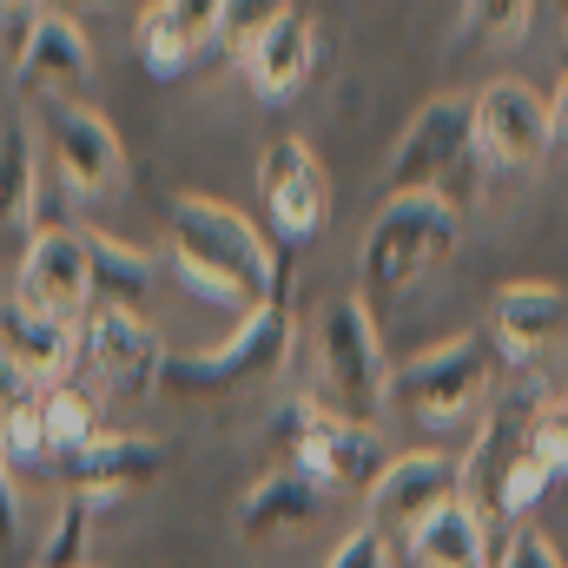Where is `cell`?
Returning a JSON list of instances; mask_svg holds the SVG:
<instances>
[{
  "instance_id": "9a60e30c",
  "label": "cell",
  "mask_w": 568,
  "mask_h": 568,
  "mask_svg": "<svg viewBox=\"0 0 568 568\" xmlns=\"http://www.w3.org/2000/svg\"><path fill=\"white\" fill-rule=\"evenodd\" d=\"M40 120H47L53 172H60L73 192L100 199V192H113V185L126 179V145H120V133H113L106 113H93V106H80V100H53Z\"/></svg>"
},
{
  "instance_id": "3957f363",
  "label": "cell",
  "mask_w": 568,
  "mask_h": 568,
  "mask_svg": "<svg viewBox=\"0 0 568 568\" xmlns=\"http://www.w3.org/2000/svg\"><path fill=\"white\" fill-rule=\"evenodd\" d=\"M291 344H297V317L291 304H258L252 317L232 324V337L205 344V351H165L159 364V390L172 397H239V390H265L278 384L284 364H291Z\"/></svg>"
},
{
  "instance_id": "7a4b0ae2",
  "label": "cell",
  "mask_w": 568,
  "mask_h": 568,
  "mask_svg": "<svg viewBox=\"0 0 568 568\" xmlns=\"http://www.w3.org/2000/svg\"><path fill=\"white\" fill-rule=\"evenodd\" d=\"M172 225V272L192 297L252 317L258 304H278V245L232 205L219 199H172L165 205Z\"/></svg>"
},
{
  "instance_id": "5b68a950",
  "label": "cell",
  "mask_w": 568,
  "mask_h": 568,
  "mask_svg": "<svg viewBox=\"0 0 568 568\" xmlns=\"http://www.w3.org/2000/svg\"><path fill=\"white\" fill-rule=\"evenodd\" d=\"M463 212L443 199H384L364 225V252H357V297H404L410 284H424L449 252H456Z\"/></svg>"
},
{
  "instance_id": "8fae6325",
  "label": "cell",
  "mask_w": 568,
  "mask_h": 568,
  "mask_svg": "<svg viewBox=\"0 0 568 568\" xmlns=\"http://www.w3.org/2000/svg\"><path fill=\"white\" fill-rule=\"evenodd\" d=\"M258 199H265V225L291 252H304L324 225H331V179L317 165V152L304 140H272L258 159Z\"/></svg>"
},
{
  "instance_id": "52a82bcc",
  "label": "cell",
  "mask_w": 568,
  "mask_h": 568,
  "mask_svg": "<svg viewBox=\"0 0 568 568\" xmlns=\"http://www.w3.org/2000/svg\"><path fill=\"white\" fill-rule=\"evenodd\" d=\"M489 384H496V351L483 331H463L390 371V404L410 410L424 429H449L489 404Z\"/></svg>"
},
{
  "instance_id": "cb8c5ba5",
  "label": "cell",
  "mask_w": 568,
  "mask_h": 568,
  "mask_svg": "<svg viewBox=\"0 0 568 568\" xmlns=\"http://www.w3.org/2000/svg\"><path fill=\"white\" fill-rule=\"evenodd\" d=\"M33 410H40V436H47V476H53L60 456L87 449V443L100 436V410H93V397L73 390V384H40V390H33Z\"/></svg>"
},
{
  "instance_id": "d4e9b609",
  "label": "cell",
  "mask_w": 568,
  "mask_h": 568,
  "mask_svg": "<svg viewBox=\"0 0 568 568\" xmlns=\"http://www.w3.org/2000/svg\"><path fill=\"white\" fill-rule=\"evenodd\" d=\"M40 152H33V126H7L0 133V232H20L40 212Z\"/></svg>"
},
{
  "instance_id": "5bb4252c",
  "label": "cell",
  "mask_w": 568,
  "mask_h": 568,
  "mask_svg": "<svg viewBox=\"0 0 568 568\" xmlns=\"http://www.w3.org/2000/svg\"><path fill=\"white\" fill-rule=\"evenodd\" d=\"M159 469H165L159 436H140V429H100L87 449H73V456L53 463V483H60L67 496H93V503L106 509V503L145 489V483H159Z\"/></svg>"
},
{
  "instance_id": "836d02e7",
  "label": "cell",
  "mask_w": 568,
  "mask_h": 568,
  "mask_svg": "<svg viewBox=\"0 0 568 568\" xmlns=\"http://www.w3.org/2000/svg\"><path fill=\"white\" fill-rule=\"evenodd\" d=\"M562 424H568V390H562Z\"/></svg>"
},
{
  "instance_id": "f546056e",
  "label": "cell",
  "mask_w": 568,
  "mask_h": 568,
  "mask_svg": "<svg viewBox=\"0 0 568 568\" xmlns=\"http://www.w3.org/2000/svg\"><path fill=\"white\" fill-rule=\"evenodd\" d=\"M324 568H390V542H384L371 523H357V529L331 549V562Z\"/></svg>"
},
{
  "instance_id": "8992f818",
  "label": "cell",
  "mask_w": 568,
  "mask_h": 568,
  "mask_svg": "<svg viewBox=\"0 0 568 568\" xmlns=\"http://www.w3.org/2000/svg\"><path fill=\"white\" fill-rule=\"evenodd\" d=\"M476 120L463 93H443L417 106V120L404 126L397 152L384 159V185L390 199H443L463 212V199L476 192Z\"/></svg>"
},
{
  "instance_id": "4fadbf2b",
  "label": "cell",
  "mask_w": 568,
  "mask_h": 568,
  "mask_svg": "<svg viewBox=\"0 0 568 568\" xmlns=\"http://www.w3.org/2000/svg\"><path fill=\"white\" fill-rule=\"evenodd\" d=\"M568 344V291L549 278H516L496 291L489 311V351L509 371H536Z\"/></svg>"
},
{
  "instance_id": "603a6c76",
  "label": "cell",
  "mask_w": 568,
  "mask_h": 568,
  "mask_svg": "<svg viewBox=\"0 0 568 568\" xmlns=\"http://www.w3.org/2000/svg\"><path fill=\"white\" fill-rule=\"evenodd\" d=\"M87 252H93V304L140 311L145 297H152V258H145L140 245H126V239L87 225Z\"/></svg>"
},
{
  "instance_id": "1f68e13d",
  "label": "cell",
  "mask_w": 568,
  "mask_h": 568,
  "mask_svg": "<svg viewBox=\"0 0 568 568\" xmlns=\"http://www.w3.org/2000/svg\"><path fill=\"white\" fill-rule=\"evenodd\" d=\"M20 542V483L0 469V549H13Z\"/></svg>"
},
{
  "instance_id": "e0dca14e",
  "label": "cell",
  "mask_w": 568,
  "mask_h": 568,
  "mask_svg": "<svg viewBox=\"0 0 568 568\" xmlns=\"http://www.w3.org/2000/svg\"><path fill=\"white\" fill-rule=\"evenodd\" d=\"M239 67H245L258 100H272V106L297 100L311 87V73H317V20L304 7H272L258 20V33L239 47Z\"/></svg>"
},
{
  "instance_id": "83f0119b",
  "label": "cell",
  "mask_w": 568,
  "mask_h": 568,
  "mask_svg": "<svg viewBox=\"0 0 568 568\" xmlns=\"http://www.w3.org/2000/svg\"><path fill=\"white\" fill-rule=\"evenodd\" d=\"M489 568H568V562L542 529H516L509 542H489Z\"/></svg>"
},
{
  "instance_id": "ba28073f",
  "label": "cell",
  "mask_w": 568,
  "mask_h": 568,
  "mask_svg": "<svg viewBox=\"0 0 568 568\" xmlns=\"http://www.w3.org/2000/svg\"><path fill=\"white\" fill-rule=\"evenodd\" d=\"M278 443L291 449V456H284V469L311 476L324 496H331V489H371V483H377V469L390 463L377 429L344 424V417H337V410H324L317 397H291V404H284V410H278Z\"/></svg>"
},
{
  "instance_id": "30bf717a",
  "label": "cell",
  "mask_w": 568,
  "mask_h": 568,
  "mask_svg": "<svg viewBox=\"0 0 568 568\" xmlns=\"http://www.w3.org/2000/svg\"><path fill=\"white\" fill-rule=\"evenodd\" d=\"M456 496H463V463L443 449H410V456H390L377 469V483L364 489V523L390 542V536H410L417 523H429Z\"/></svg>"
},
{
  "instance_id": "44dd1931",
  "label": "cell",
  "mask_w": 568,
  "mask_h": 568,
  "mask_svg": "<svg viewBox=\"0 0 568 568\" xmlns=\"http://www.w3.org/2000/svg\"><path fill=\"white\" fill-rule=\"evenodd\" d=\"M317 516H324V489L297 469H272L232 503V536L239 542H278L291 529H311Z\"/></svg>"
},
{
  "instance_id": "ffe728a7",
  "label": "cell",
  "mask_w": 568,
  "mask_h": 568,
  "mask_svg": "<svg viewBox=\"0 0 568 568\" xmlns=\"http://www.w3.org/2000/svg\"><path fill=\"white\" fill-rule=\"evenodd\" d=\"M0 351L20 384H67V364L80 357V324L27 311L20 297H0Z\"/></svg>"
},
{
  "instance_id": "277c9868",
  "label": "cell",
  "mask_w": 568,
  "mask_h": 568,
  "mask_svg": "<svg viewBox=\"0 0 568 568\" xmlns=\"http://www.w3.org/2000/svg\"><path fill=\"white\" fill-rule=\"evenodd\" d=\"M317 404L337 410L344 424L377 429V417L390 410V357H384V331H377V311L344 291V297H324L317 304Z\"/></svg>"
},
{
  "instance_id": "4316f807",
  "label": "cell",
  "mask_w": 568,
  "mask_h": 568,
  "mask_svg": "<svg viewBox=\"0 0 568 568\" xmlns=\"http://www.w3.org/2000/svg\"><path fill=\"white\" fill-rule=\"evenodd\" d=\"M0 469H7L13 483L47 469V436H40L33 390H20V397H7V404H0Z\"/></svg>"
},
{
  "instance_id": "6da1fadb",
  "label": "cell",
  "mask_w": 568,
  "mask_h": 568,
  "mask_svg": "<svg viewBox=\"0 0 568 568\" xmlns=\"http://www.w3.org/2000/svg\"><path fill=\"white\" fill-rule=\"evenodd\" d=\"M549 496H568L562 397L516 390L483 417L476 449L463 456V503L489 523V542H509Z\"/></svg>"
},
{
  "instance_id": "d6a6232c",
  "label": "cell",
  "mask_w": 568,
  "mask_h": 568,
  "mask_svg": "<svg viewBox=\"0 0 568 568\" xmlns=\"http://www.w3.org/2000/svg\"><path fill=\"white\" fill-rule=\"evenodd\" d=\"M549 133H556V145H568V73L556 87V100H549Z\"/></svg>"
},
{
  "instance_id": "484cf974",
  "label": "cell",
  "mask_w": 568,
  "mask_h": 568,
  "mask_svg": "<svg viewBox=\"0 0 568 568\" xmlns=\"http://www.w3.org/2000/svg\"><path fill=\"white\" fill-rule=\"evenodd\" d=\"M93 523H100V503H93V496H60L53 529H47V542H40L33 568H93L87 562V549H93Z\"/></svg>"
},
{
  "instance_id": "7c38bea8",
  "label": "cell",
  "mask_w": 568,
  "mask_h": 568,
  "mask_svg": "<svg viewBox=\"0 0 568 568\" xmlns=\"http://www.w3.org/2000/svg\"><path fill=\"white\" fill-rule=\"evenodd\" d=\"M13 297L27 311H47L60 324H80L93 311V252H87V225H40L27 258H20V278Z\"/></svg>"
},
{
  "instance_id": "f1b7e54d",
  "label": "cell",
  "mask_w": 568,
  "mask_h": 568,
  "mask_svg": "<svg viewBox=\"0 0 568 568\" xmlns=\"http://www.w3.org/2000/svg\"><path fill=\"white\" fill-rule=\"evenodd\" d=\"M463 20H469L476 33H496V40H523V33H529V20H536V7H529V0H503V7H463Z\"/></svg>"
},
{
  "instance_id": "9c48e42d",
  "label": "cell",
  "mask_w": 568,
  "mask_h": 568,
  "mask_svg": "<svg viewBox=\"0 0 568 568\" xmlns=\"http://www.w3.org/2000/svg\"><path fill=\"white\" fill-rule=\"evenodd\" d=\"M469 120H476V159L496 165V172H536L556 152L549 100L523 80H489L469 100Z\"/></svg>"
},
{
  "instance_id": "2e32d148",
  "label": "cell",
  "mask_w": 568,
  "mask_h": 568,
  "mask_svg": "<svg viewBox=\"0 0 568 568\" xmlns=\"http://www.w3.org/2000/svg\"><path fill=\"white\" fill-rule=\"evenodd\" d=\"M80 357L93 364V377L106 390H126V397H145L159 390V364H165V344L159 331L145 324L140 311H113V304H93L80 317Z\"/></svg>"
},
{
  "instance_id": "d6986e66",
  "label": "cell",
  "mask_w": 568,
  "mask_h": 568,
  "mask_svg": "<svg viewBox=\"0 0 568 568\" xmlns=\"http://www.w3.org/2000/svg\"><path fill=\"white\" fill-rule=\"evenodd\" d=\"M20 87L27 93H40L47 106L53 100H73V87H87L93 80V40H87V27L73 20V13H40V27H33V47L20 53Z\"/></svg>"
},
{
  "instance_id": "4dcf8cb0",
  "label": "cell",
  "mask_w": 568,
  "mask_h": 568,
  "mask_svg": "<svg viewBox=\"0 0 568 568\" xmlns=\"http://www.w3.org/2000/svg\"><path fill=\"white\" fill-rule=\"evenodd\" d=\"M47 7H0V40H7V60L20 67V53L33 47V27H40Z\"/></svg>"
},
{
  "instance_id": "ac0fdd59",
  "label": "cell",
  "mask_w": 568,
  "mask_h": 568,
  "mask_svg": "<svg viewBox=\"0 0 568 568\" xmlns=\"http://www.w3.org/2000/svg\"><path fill=\"white\" fill-rule=\"evenodd\" d=\"M219 33H225V7L219 0H152L140 13L133 47H140V67L152 80H179V73H192V60Z\"/></svg>"
},
{
  "instance_id": "7402d4cb",
  "label": "cell",
  "mask_w": 568,
  "mask_h": 568,
  "mask_svg": "<svg viewBox=\"0 0 568 568\" xmlns=\"http://www.w3.org/2000/svg\"><path fill=\"white\" fill-rule=\"evenodd\" d=\"M404 549L417 568H489V523L456 496L404 536Z\"/></svg>"
}]
</instances>
